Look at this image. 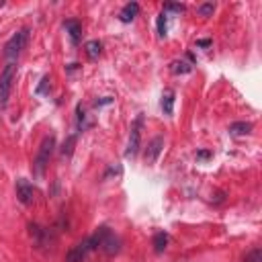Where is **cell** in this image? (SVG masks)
<instances>
[{
    "label": "cell",
    "instance_id": "2",
    "mask_svg": "<svg viewBox=\"0 0 262 262\" xmlns=\"http://www.w3.org/2000/svg\"><path fill=\"white\" fill-rule=\"evenodd\" d=\"M53 146H55V140L53 138H45L39 152H37V158L33 162V170H35L37 176H43L47 164H49V158H51V152H53Z\"/></svg>",
    "mask_w": 262,
    "mask_h": 262
},
{
    "label": "cell",
    "instance_id": "15",
    "mask_svg": "<svg viewBox=\"0 0 262 262\" xmlns=\"http://www.w3.org/2000/svg\"><path fill=\"white\" fill-rule=\"evenodd\" d=\"M158 35L160 37L166 35V15H164V13L158 17Z\"/></svg>",
    "mask_w": 262,
    "mask_h": 262
},
{
    "label": "cell",
    "instance_id": "6",
    "mask_svg": "<svg viewBox=\"0 0 262 262\" xmlns=\"http://www.w3.org/2000/svg\"><path fill=\"white\" fill-rule=\"evenodd\" d=\"M138 13H140V5H138V3H129V5L123 7L119 19H121L123 23H131V21H134V19L138 17Z\"/></svg>",
    "mask_w": 262,
    "mask_h": 262
},
{
    "label": "cell",
    "instance_id": "5",
    "mask_svg": "<svg viewBox=\"0 0 262 262\" xmlns=\"http://www.w3.org/2000/svg\"><path fill=\"white\" fill-rule=\"evenodd\" d=\"M140 125H142V119L136 121V125L131 127V136H129V144H127V152L125 156H136L138 150H140V142H142V131H140Z\"/></svg>",
    "mask_w": 262,
    "mask_h": 262
},
{
    "label": "cell",
    "instance_id": "13",
    "mask_svg": "<svg viewBox=\"0 0 262 262\" xmlns=\"http://www.w3.org/2000/svg\"><path fill=\"white\" fill-rule=\"evenodd\" d=\"M166 244H168V236L164 234V232H160V234H156V236H154V250H156L158 254H160V252H164Z\"/></svg>",
    "mask_w": 262,
    "mask_h": 262
},
{
    "label": "cell",
    "instance_id": "10",
    "mask_svg": "<svg viewBox=\"0 0 262 262\" xmlns=\"http://www.w3.org/2000/svg\"><path fill=\"white\" fill-rule=\"evenodd\" d=\"M162 109H164V113H166V115H172V111H174V92L172 90L164 92V96H162Z\"/></svg>",
    "mask_w": 262,
    "mask_h": 262
},
{
    "label": "cell",
    "instance_id": "16",
    "mask_svg": "<svg viewBox=\"0 0 262 262\" xmlns=\"http://www.w3.org/2000/svg\"><path fill=\"white\" fill-rule=\"evenodd\" d=\"M213 11H215V5H213V3H207V5H201V7H199V15H201V17H209V15H213Z\"/></svg>",
    "mask_w": 262,
    "mask_h": 262
},
{
    "label": "cell",
    "instance_id": "14",
    "mask_svg": "<svg viewBox=\"0 0 262 262\" xmlns=\"http://www.w3.org/2000/svg\"><path fill=\"white\" fill-rule=\"evenodd\" d=\"M172 70H174L176 74H186V72H190V66L184 63V61H174V63H172Z\"/></svg>",
    "mask_w": 262,
    "mask_h": 262
},
{
    "label": "cell",
    "instance_id": "1",
    "mask_svg": "<svg viewBox=\"0 0 262 262\" xmlns=\"http://www.w3.org/2000/svg\"><path fill=\"white\" fill-rule=\"evenodd\" d=\"M15 76H17V63H15V61H9V63L5 66V70L0 72V109H5L7 103H9V96H11V90H13Z\"/></svg>",
    "mask_w": 262,
    "mask_h": 262
},
{
    "label": "cell",
    "instance_id": "17",
    "mask_svg": "<svg viewBox=\"0 0 262 262\" xmlns=\"http://www.w3.org/2000/svg\"><path fill=\"white\" fill-rule=\"evenodd\" d=\"M74 142H76V138L72 136V138L68 140V144H63V154H72V146H74Z\"/></svg>",
    "mask_w": 262,
    "mask_h": 262
},
{
    "label": "cell",
    "instance_id": "8",
    "mask_svg": "<svg viewBox=\"0 0 262 262\" xmlns=\"http://www.w3.org/2000/svg\"><path fill=\"white\" fill-rule=\"evenodd\" d=\"M101 246L105 248L107 254H115V252H119V238H115V236L109 232V229H107V234H105Z\"/></svg>",
    "mask_w": 262,
    "mask_h": 262
},
{
    "label": "cell",
    "instance_id": "19",
    "mask_svg": "<svg viewBox=\"0 0 262 262\" xmlns=\"http://www.w3.org/2000/svg\"><path fill=\"white\" fill-rule=\"evenodd\" d=\"M258 256H260V250H254V252L248 256V262H258Z\"/></svg>",
    "mask_w": 262,
    "mask_h": 262
},
{
    "label": "cell",
    "instance_id": "12",
    "mask_svg": "<svg viewBox=\"0 0 262 262\" xmlns=\"http://www.w3.org/2000/svg\"><path fill=\"white\" fill-rule=\"evenodd\" d=\"M84 49H86V55H88L90 59H96L98 55H101V49H103V45L98 43V41H88V43L84 45Z\"/></svg>",
    "mask_w": 262,
    "mask_h": 262
},
{
    "label": "cell",
    "instance_id": "7",
    "mask_svg": "<svg viewBox=\"0 0 262 262\" xmlns=\"http://www.w3.org/2000/svg\"><path fill=\"white\" fill-rule=\"evenodd\" d=\"M162 146H164V140H162V138H156V140H152V144L148 146V152H146V162H148V164L156 162V158H158V154H160Z\"/></svg>",
    "mask_w": 262,
    "mask_h": 262
},
{
    "label": "cell",
    "instance_id": "11",
    "mask_svg": "<svg viewBox=\"0 0 262 262\" xmlns=\"http://www.w3.org/2000/svg\"><path fill=\"white\" fill-rule=\"evenodd\" d=\"M250 129H252V123H246V121L234 123L232 127H229V131H232L234 136H246V134H250Z\"/></svg>",
    "mask_w": 262,
    "mask_h": 262
},
{
    "label": "cell",
    "instance_id": "3",
    "mask_svg": "<svg viewBox=\"0 0 262 262\" xmlns=\"http://www.w3.org/2000/svg\"><path fill=\"white\" fill-rule=\"evenodd\" d=\"M27 37H29V31H27V29H21L19 33H15V35L7 41V45H5V57H7L9 61H13V59L23 51V47H25V43H27Z\"/></svg>",
    "mask_w": 262,
    "mask_h": 262
},
{
    "label": "cell",
    "instance_id": "4",
    "mask_svg": "<svg viewBox=\"0 0 262 262\" xmlns=\"http://www.w3.org/2000/svg\"><path fill=\"white\" fill-rule=\"evenodd\" d=\"M17 196H19V201L23 205H31L33 199H35V190H33V186L25 180V178H19L17 180Z\"/></svg>",
    "mask_w": 262,
    "mask_h": 262
},
{
    "label": "cell",
    "instance_id": "20",
    "mask_svg": "<svg viewBox=\"0 0 262 262\" xmlns=\"http://www.w3.org/2000/svg\"><path fill=\"white\" fill-rule=\"evenodd\" d=\"M209 156H211V152H199V154H196V158H199V160H205Z\"/></svg>",
    "mask_w": 262,
    "mask_h": 262
},
{
    "label": "cell",
    "instance_id": "9",
    "mask_svg": "<svg viewBox=\"0 0 262 262\" xmlns=\"http://www.w3.org/2000/svg\"><path fill=\"white\" fill-rule=\"evenodd\" d=\"M66 29L70 31V37H72V43L76 45L80 41V33H82V27L78 21H66Z\"/></svg>",
    "mask_w": 262,
    "mask_h": 262
},
{
    "label": "cell",
    "instance_id": "18",
    "mask_svg": "<svg viewBox=\"0 0 262 262\" xmlns=\"http://www.w3.org/2000/svg\"><path fill=\"white\" fill-rule=\"evenodd\" d=\"M166 11H174V13H182V11H184V7H182V5H168V7H166Z\"/></svg>",
    "mask_w": 262,
    "mask_h": 262
}]
</instances>
